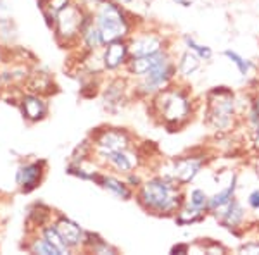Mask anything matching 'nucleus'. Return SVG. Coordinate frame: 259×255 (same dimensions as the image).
<instances>
[{
    "label": "nucleus",
    "instance_id": "2f4dec72",
    "mask_svg": "<svg viewBox=\"0 0 259 255\" xmlns=\"http://www.w3.org/2000/svg\"><path fill=\"white\" fill-rule=\"evenodd\" d=\"M123 178L126 179V183L133 188V190H137V188H139V186L142 185V181H144V178L140 176L139 171H133V173L126 174V176H123Z\"/></svg>",
    "mask_w": 259,
    "mask_h": 255
},
{
    "label": "nucleus",
    "instance_id": "c85d7f7f",
    "mask_svg": "<svg viewBox=\"0 0 259 255\" xmlns=\"http://www.w3.org/2000/svg\"><path fill=\"white\" fill-rule=\"evenodd\" d=\"M245 123H247L249 128H254L256 124H259V93L250 98L249 111L245 114Z\"/></svg>",
    "mask_w": 259,
    "mask_h": 255
},
{
    "label": "nucleus",
    "instance_id": "39448f33",
    "mask_svg": "<svg viewBox=\"0 0 259 255\" xmlns=\"http://www.w3.org/2000/svg\"><path fill=\"white\" fill-rule=\"evenodd\" d=\"M90 18V11L87 6L71 2L68 7H64L61 12H57L52 24V31L56 36V41L62 48L80 47L81 30L85 23Z\"/></svg>",
    "mask_w": 259,
    "mask_h": 255
},
{
    "label": "nucleus",
    "instance_id": "5701e85b",
    "mask_svg": "<svg viewBox=\"0 0 259 255\" xmlns=\"http://www.w3.org/2000/svg\"><path fill=\"white\" fill-rule=\"evenodd\" d=\"M206 211L202 209H197L194 206H190L189 202H183V206L178 209V212L175 214V221H177L178 226H192L195 223H200V221L206 219Z\"/></svg>",
    "mask_w": 259,
    "mask_h": 255
},
{
    "label": "nucleus",
    "instance_id": "c9c22d12",
    "mask_svg": "<svg viewBox=\"0 0 259 255\" xmlns=\"http://www.w3.org/2000/svg\"><path fill=\"white\" fill-rule=\"evenodd\" d=\"M250 167H252L254 174H256V178L259 179V152H256V156L250 159Z\"/></svg>",
    "mask_w": 259,
    "mask_h": 255
},
{
    "label": "nucleus",
    "instance_id": "4c0bfd02",
    "mask_svg": "<svg viewBox=\"0 0 259 255\" xmlns=\"http://www.w3.org/2000/svg\"><path fill=\"white\" fill-rule=\"evenodd\" d=\"M114 2H118V4H121V6L126 7V6H130V4L133 2V0H114Z\"/></svg>",
    "mask_w": 259,
    "mask_h": 255
},
{
    "label": "nucleus",
    "instance_id": "dca6fc26",
    "mask_svg": "<svg viewBox=\"0 0 259 255\" xmlns=\"http://www.w3.org/2000/svg\"><path fill=\"white\" fill-rule=\"evenodd\" d=\"M171 54H169V48L168 50H162V52H157L154 56H144V57H130L128 64L124 66L126 73L130 74L132 78L139 79V78H144L145 74L150 73L154 68L164 62L166 59H169Z\"/></svg>",
    "mask_w": 259,
    "mask_h": 255
},
{
    "label": "nucleus",
    "instance_id": "f3484780",
    "mask_svg": "<svg viewBox=\"0 0 259 255\" xmlns=\"http://www.w3.org/2000/svg\"><path fill=\"white\" fill-rule=\"evenodd\" d=\"M95 185L104 188L106 191H109L111 195L118 196L121 200H132L135 196V190L126 183L124 178H119L116 173H100Z\"/></svg>",
    "mask_w": 259,
    "mask_h": 255
},
{
    "label": "nucleus",
    "instance_id": "72a5a7b5",
    "mask_svg": "<svg viewBox=\"0 0 259 255\" xmlns=\"http://www.w3.org/2000/svg\"><path fill=\"white\" fill-rule=\"evenodd\" d=\"M171 253L177 255V253H190V245L189 243H178L171 248Z\"/></svg>",
    "mask_w": 259,
    "mask_h": 255
},
{
    "label": "nucleus",
    "instance_id": "f704fd0d",
    "mask_svg": "<svg viewBox=\"0 0 259 255\" xmlns=\"http://www.w3.org/2000/svg\"><path fill=\"white\" fill-rule=\"evenodd\" d=\"M7 52H9V48L6 47V45H2L0 43V68H2V66H6L7 62Z\"/></svg>",
    "mask_w": 259,
    "mask_h": 255
},
{
    "label": "nucleus",
    "instance_id": "ea45409f",
    "mask_svg": "<svg viewBox=\"0 0 259 255\" xmlns=\"http://www.w3.org/2000/svg\"><path fill=\"white\" fill-rule=\"evenodd\" d=\"M45 2H47V0H38V6L41 7V6H44V4H45Z\"/></svg>",
    "mask_w": 259,
    "mask_h": 255
},
{
    "label": "nucleus",
    "instance_id": "b1692460",
    "mask_svg": "<svg viewBox=\"0 0 259 255\" xmlns=\"http://www.w3.org/2000/svg\"><path fill=\"white\" fill-rule=\"evenodd\" d=\"M24 248L31 253H40V255H61L59 250L56 248L52 243H49L44 236H40L36 231L28 233V243L24 245Z\"/></svg>",
    "mask_w": 259,
    "mask_h": 255
},
{
    "label": "nucleus",
    "instance_id": "9b49d317",
    "mask_svg": "<svg viewBox=\"0 0 259 255\" xmlns=\"http://www.w3.org/2000/svg\"><path fill=\"white\" fill-rule=\"evenodd\" d=\"M168 40L159 31H133L128 38L130 57H144L154 56L162 50H168Z\"/></svg>",
    "mask_w": 259,
    "mask_h": 255
},
{
    "label": "nucleus",
    "instance_id": "7ed1b4c3",
    "mask_svg": "<svg viewBox=\"0 0 259 255\" xmlns=\"http://www.w3.org/2000/svg\"><path fill=\"white\" fill-rule=\"evenodd\" d=\"M204 121L218 135H228L237 128L240 118L237 114V93L228 86H214L206 93Z\"/></svg>",
    "mask_w": 259,
    "mask_h": 255
},
{
    "label": "nucleus",
    "instance_id": "4468645a",
    "mask_svg": "<svg viewBox=\"0 0 259 255\" xmlns=\"http://www.w3.org/2000/svg\"><path fill=\"white\" fill-rule=\"evenodd\" d=\"M18 106L21 109V114L28 123H38L44 121L49 114V104L45 100V95L33 93V91H26V93L19 95Z\"/></svg>",
    "mask_w": 259,
    "mask_h": 255
},
{
    "label": "nucleus",
    "instance_id": "f257e3e1",
    "mask_svg": "<svg viewBox=\"0 0 259 255\" xmlns=\"http://www.w3.org/2000/svg\"><path fill=\"white\" fill-rule=\"evenodd\" d=\"M149 100L150 116L169 133L185 128L197 109L192 90L185 83H178L177 79Z\"/></svg>",
    "mask_w": 259,
    "mask_h": 255
},
{
    "label": "nucleus",
    "instance_id": "cd10ccee",
    "mask_svg": "<svg viewBox=\"0 0 259 255\" xmlns=\"http://www.w3.org/2000/svg\"><path fill=\"white\" fill-rule=\"evenodd\" d=\"M185 200L190 203V206L202 209V211L207 212V206H209V195H207L206 190L202 188H192L189 193H185Z\"/></svg>",
    "mask_w": 259,
    "mask_h": 255
},
{
    "label": "nucleus",
    "instance_id": "1a4fd4ad",
    "mask_svg": "<svg viewBox=\"0 0 259 255\" xmlns=\"http://www.w3.org/2000/svg\"><path fill=\"white\" fill-rule=\"evenodd\" d=\"M142 166H144V156H142L140 148L137 147L116 150L100 162L102 169L121 174V176H126L133 171H139Z\"/></svg>",
    "mask_w": 259,
    "mask_h": 255
},
{
    "label": "nucleus",
    "instance_id": "412c9836",
    "mask_svg": "<svg viewBox=\"0 0 259 255\" xmlns=\"http://www.w3.org/2000/svg\"><path fill=\"white\" fill-rule=\"evenodd\" d=\"M200 66H202V59H200L197 54H194L189 48L183 50V52L180 54L178 62H177L178 76L182 79H187V78L194 76V74L200 69Z\"/></svg>",
    "mask_w": 259,
    "mask_h": 255
},
{
    "label": "nucleus",
    "instance_id": "58836bf2",
    "mask_svg": "<svg viewBox=\"0 0 259 255\" xmlns=\"http://www.w3.org/2000/svg\"><path fill=\"white\" fill-rule=\"evenodd\" d=\"M6 90V85H4V79H2V74H0V93Z\"/></svg>",
    "mask_w": 259,
    "mask_h": 255
},
{
    "label": "nucleus",
    "instance_id": "a878e982",
    "mask_svg": "<svg viewBox=\"0 0 259 255\" xmlns=\"http://www.w3.org/2000/svg\"><path fill=\"white\" fill-rule=\"evenodd\" d=\"M190 252H199V253H207V255H223L228 252V248L221 241L216 240H199L194 245H190Z\"/></svg>",
    "mask_w": 259,
    "mask_h": 255
},
{
    "label": "nucleus",
    "instance_id": "6e6552de",
    "mask_svg": "<svg viewBox=\"0 0 259 255\" xmlns=\"http://www.w3.org/2000/svg\"><path fill=\"white\" fill-rule=\"evenodd\" d=\"M177 61H173V57L161 62L157 68H154L150 73L145 74L144 78H139L135 88H133V95L140 98H150L161 91L162 88L173 83L177 79Z\"/></svg>",
    "mask_w": 259,
    "mask_h": 255
},
{
    "label": "nucleus",
    "instance_id": "f8f14e48",
    "mask_svg": "<svg viewBox=\"0 0 259 255\" xmlns=\"http://www.w3.org/2000/svg\"><path fill=\"white\" fill-rule=\"evenodd\" d=\"M45 174H47V162L41 159L26 161L16 171V186L21 193H31L44 183Z\"/></svg>",
    "mask_w": 259,
    "mask_h": 255
},
{
    "label": "nucleus",
    "instance_id": "423d86ee",
    "mask_svg": "<svg viewBox=\"0 0 259 255\" xmlns=\"http://www.w3.org/2000/svg\"><path fill=\"white\" fill-rule=\"evenodd\" d=\"M207 161H209V157L206 156V152H189L185 156L169 159L166 164H162V171H159L157 174L173 179L182 186H187L194 183L195 178L202 173Z\"/></svg>",
    "mask_w": 259,
    "mask_h": 255
},
{
    "label": "nucleus",
    "instance_id": "a211bd4d",
    "mask_svg": "<svg viewBox=\"0 0 259 255\" xmlns=\"http://www.w3.org/2000/svg\"><path fill=\"white\" fill-rule=\"evenodd\" d=\"M104 106L107 111H119L128 100V83L124 78H114L102 91Z\"/></svg>",
    "mask_w": 259,
    "mask_h": 255
},
{
    "label": "nucleus",
    "instance_id": "f03ea898",
    "mask_svg": "<svg viewBox=\"0 0 259 255\" xmlns=\"http://www.w3.org/2000/svg\"><path fill=\"white\" fill-rule=\"evenodd\" d=\"M135 198L150 216L175 217L185 202V186L156 173L142 181V185L135 190Z\"/></svg>",
    "mask_w": 259,
    "mask_h": 255
},
{
    "label": "nucleus",
    "instance_id": "20e7f679",
    "mask_svg": "<svg viewBox=\"0 0 259 255\" xmlns=\"http://www.w3.org/2000/svg\"><path fill=\"white\" fill-rule=\"evenodd\" d=\"M89 11L106 43L114 40H128L135 31V21L126 12L124 6L114 0H94V6Z\"/></svg>",
    "mask_w": 259,
    "mask_h": 255
},
{
    "label": "nucleus",
    "instance_id": "bb28decb",
    "mask_svg": "<svg viewBox=\"0 0 259 255\" xmlns=\"http://www.w3.org/2000/svg\"><path fill=\"white\" fill-rule=\"evenodd\" d=\"M183 43H185V47L192 50L194 54H197V56L202 59V62H207L212 59V48L207 47V45H202L199 43L197 40L194 38L192 35H185L183 36Z\"/></svg>",
    "mask_w": 259,
    "mask_h": 255
},
{
    "label": "nucleus",
    "instance_id": "393cba45",
    "mask_svg": "<svg viewBox=\"0 0 259 255\" xmlns=\"http://www.w3.org/2000/svg\"><path fill=\"white\" fill-rule=\"evenodd\" d=\"M223 56L227 57V59L232 62L233 66L237 68V71L240 73V76L242 78H249L250 74L256 71V64H254L252 61H249V59H245L244 56H240L237 50H233V48H227V50H223Z\"/></svg>",
    "mask_w": 259,
    "mask_h": 255
},
{
    "label": "nucleus",
    "instance_id": "473e14b6",
    "mask_svg": "<svg viewBox=\"0 0 259 255\" xmlns=\"http://www.w3.org/2000/svg\"><path fill=\"white\" fill-rule=\"evenodd\" d=\"M250 147L254 152H259V124L250 128Z\"/></svg>",
    "mask_w": 259,
    "mask_h": 255
},
{
    "label": "nucleus",
    "instance_id": "4be33fe9",
    "mask_svg": "<svg viewBox=\"0 0 259 255\" xmlns=\"http://www.w3.org/2000/svg\"><path fill=\"white\" fill-rule=\"evenodd\" d=\"M83 252H92V253H99V255H116V253H119V250L116 248V246H112L107 240H104L102 236H99L97 233L87 231Z\"/></svg>",
    "mask_w": 259,
    "mask_h": 255
},
{
    "label": "nucleus",
    "instance_id": "0eeeda50",
    "mask_svg": "<svg viewBox=\"0 0 259 255\" xmlns=\"http://www.w3.org/2000/svg\"><path fill=\"white\" fill-rule=\"evenodd\" d=\"M92 157L100 166L109 154L121 148L135 147V138L124 128H99L90 136Z\"/></svg>",
    "mask_w": 259,
    "mask_h": 255
},
{
    "label": "nucleus",
    "instance_id": "6ab92c4d",
    "mask_svg": "<svg viewBox=\"0 0 259 255\" xmlns=\"http://www.w3.org/2000/svg\"><path fill=\"white\" fill-rule=\"evenodd\" d=\"M237 188H239V174L232 173V178L227 183V186H223L216 193L209 195V206H207V214H212L214 211H218L223 206H227L228 202H232L237 196Z\"/></svg>",
    "mask_w": 259,
    "mask_h": 255
},
{
    "label": "nucleus",
    "instance_id": "aec40b11",
    "mask_svg": "<svg viewBox=\"0 0 259 255\" xmlns=\"http://www.w3.org/2000/svg\"><path fill=\"white\" fill-rule=\"evenodd\" d=\"M106 41L102 38V33H100L99 26L95 24L94 18H90L85 23L81 30V38H80V47H83V52H97V50H102Z\"/></svg>",
    "mask_w": 259,
    "mask_h": 255
},
{
    "label": "nucleus",
    "instance_id": "e433bc0d",
    "mask_svg": "<svg viewBox=\"0 0 259 255\" xmlns=\"http://www.w3.org/2000/svg\"><path fill=\"white\" fill-rule=\"evenodd\" d=\"M171 2H175L177 6H182V7H190V6H194L195 0H171Z\"/></svg>",
    "mask_w": 259,
    "mask_h": 255
},
{
    "label": "nucleus",
    "instance_id": "2eb2a0df",
    "mask_svg": "<svg viewBox=\"0 0 259 255\" xmlns=\"http://www.w3.org/2000/svg\"><path fill=\"white\" fill-rule=\"evenodd\" d=\"M130 48L128 40H114L104 45L102 48V62L106 71H118L128 64Z\"/></svg>",
    "mask_w": 259,
    "mask_h": 255
},
{
    "label": "nucleus",
    "instance_id": "c756f323",
    "mask_svg": "<svg viewBox=\"0 0 259 255\" xmlns=\"http://www.w3.org/2000/svg\"><path fill=\"white\" fill-rule=\"evenodd\" d=\"M245 206H247L249 212H252V214L256 216V221H259V186L252 188V190L247 193Z\"/></svg>",
    "mask_w": 259,
    "mask_h": 255
},
{
    "label": "nucleus",
    "instance_id": "9d476101",
    "mask_svg": "<svg viewBox=\"0 0 259 255\" xmlns=\"http://www.w3.org/2000/svg\"><path fill=\"white\" fill-rule=\"evenodd\" d=\"M247 207H244V203L239 198H233L232 202H228L227 206H223L218 211L212 212V217L218 221L221 228L228 229L230 233L240 236L242 231H245V226H247L249 214Z\"/></svg>",
    "mask_w": 259,
    "mask_h": 255
},
{
    "label": "nucleus",
    "instance_id": "ddd939ff",
    "mask_svg": "<svg viewBox=\"0 0 259 255\" xmlns=\"http://www.w3.org/2000/svg\"><path fill=\"white\" fill-rule=\"evenodd\" d=\"M52 223L57 228L59 235L62 236V240L66 241V245L71 248V252H74V250H83L87 231L80 224L74 223L73 219H69V217L62 216V214H57L52 219Z\"/></svg>",
    "mask_w": 259,
    "mask_h": 255
},
{
    "label": "nucleus",
    "instance_id": "7c9ffc66",
    "mask_svg": "<svg viewBox=\"0 0 259 255\" xmlns=\"http://www.w3.org/2000/svg\"><path fill=\"white\" fill-rule=\"evenodd\" d=\"M239 253L244 255H259V240H249L245 243H242L239 248H237Z\"/></svg>",
    "mask_w": 259,
    "mask_h": 255
}]
</instances>
